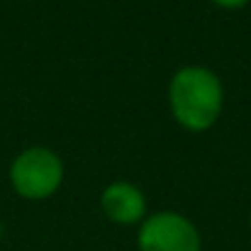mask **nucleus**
<instances>
[{"instance_id":"obj_4","label":"nucleus","mask_w":251,"mask_h":251,"mask_svg":"<svg viewBox=\"0 0 251 251\" xmlns=\"http://www.w3.org/2000/svg\"><path fill=\"white\" fill-rule=\"evenodd\" d=\"M100 205L107 220H112L115 225H137V222H144L147 217L144 193L127 180L110 183L100 195Z\"/></svg>"},{"instance_id":"obj_2","label":"nucleus","mask_w":251,"mask_h":251,"mask_svg":"<svg viewBox=\"0 0 251 251\" xmlns=\"http://www.w3.org/2000/svg\"><path fill=\"white\" fill-rule=\"evenodd\" d=\"M64 180V164L59 154L44 147L25 149L10 164V185L25 200H47Z\"/></svg>"},{"instance_id":"obj_3","label":"nucleus","mask_w":251,"mask_h":251,"mask_svg":"<svg viewBox=\"0 0 251 251\" xmlns=\"http://www.w3.org/2000/svg\"><path fill=\"white\" fill-rule=\"evenodd\" d=\"M137 244L139 251H200V232L185 215L166 210L144 217Z\"/></svg>"},{"instance_id":"obj_6","label":"nucleus","mask_w":251,"mask_h":251,"mask_svg":"<svg viewBox=\"0 0 251 251\" xmlns=\"http://www.w3.org/2000/svg\"><path fill=\"white\" fill-rule=\"evenodd\" d=\"M249 225H251V220H249Z\"/></svg>"},{"instance_id":"obj_5","label":"nucleus","mask_w":251,"mask_h":251,"mask_svg":"<svg viewBox=\"0 0 251 251\" xmlns=\"http://www.w3.org/2000/svg\"><path fill=\"white\" fill-rule=\"evenodd\" d=\"M212 2L220 7H227V10H237V7H244L249 0H212Z\"/></svg>"},{"instance_id":"obj_1","label":"nucleus","mask_w":251,"mask_h":251,"mask_svg":"<svg viewBox=\"0 0 251 251\" xmlns=\"http://www.w3.org/2000/svg\"><path fill=\"white\" fill-rule=\"evenodd\" d=\"M168 102L176 122L190 132L210 129L225 102V88L217 74L205 66H183L168 85Z\"/></svg>"}]
</instances>
